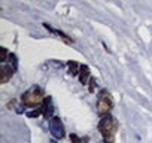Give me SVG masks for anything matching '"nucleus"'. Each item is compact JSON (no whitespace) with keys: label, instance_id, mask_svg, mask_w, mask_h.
Returning <instances> with one entry per match:
<instances>
[{"label":"nucleus","instance_id":"nucleus-1","mask_svg":"<svg viewBox=\"0 0 152 143\" xmlns=\"http://www.w3.org/2000/svg\"><path fill=\"white\" fill-rule=\"evenodd\" d=\"M99 131L106 143H113L118 131V121L113 116L106 115L99 124Z\"/></svg>","mask_w":152,"mask_h":143},{"label":"nucleus","instance_id":"nucleus-2","mask_svg":"<svg viewBox=\"0 0 152 143\" xmlns=\"http://www.w3.org/2000/svg\"><path fill=\"white\" fill-rule=\"evenodd\" d=\"M45 98V94H43V90L39 88V87H33L30 88L28 91H26L21 97V101L24 106H37L39 103H42V100Z\"/></svg>","mask_w":152,"mask_h":143},{"label":"nucleus","instance_id":"nucleus-3","mask_svg":"<svg viewBox=\"0 0 152 143\" xmlns=\"http://www.w3.org/2000/svg\"><path fill=\"white\" fill-rule=\"evenodd\" d=\"M112 107H113V98H112L110 93L102 91L99 94V98H97V112H99V115H107Z\"/></svg>","mask_w":152,"mask_h":143},{"label":"nucleus","instance_id":"nucleus-4","mask_svg":"<svg viewBox=\"0 0 152 143\" xmlns=\"http://www.w3.org/2000/svg\"><path fill=\"white\" fill-rule=\"evenodd\" d=\"M49 130L55 139H63L64 137V125L58 116L49 118Z\"/></svg>","mask_w":152,"mask_h":143},{"label":"nucleus","instance_id":"nucleus-5","mask_svg":"<svg viewBox=\"0 0 152 143\" xmlns=\"http://www.w3.org/2000/svg\"><path fill=\"white\" fill-rule=\"evenodd\" d=\"M14 75V69L11 66H5L0 69V84H6Z\"/></svg>","mask_w":152,"mask_h":143},{"label":"nucleus","instance_id":"nucleus-6","mask_svg":"<svg viewBox=\"0 0 152 143\" xmlns=\"http://www.w3.org/2000/svg\"><path fill=\"white\" fill-rule=\"evenodd\" d=\"M91 79V72H90V67L88 66H82L81 67V72H79V81L82 85H87Z\"/></svg>","mask_w":152,"mask_h":143},{"label":"nucleus","instance_id":"nucleus-7","mask_svg":"<svg viewBox=\"0 0 152 143\" xmlns=\"http://www.w3.org/2000/svg\"><path fill=\"white\" fill-rule=\"evenodd\" d=\"M43 27H45L46 30H49L51 33H54V34L60 36L61 39H64V40H66L67 43H73V40H72V39H70V37H69V36L66 34V33H63V31H60V30H55V28H52V27H51V26H49L48 23H45V24H43Z\"/></svg>","mask_w":152,"mask_h":143},{"label":"nucleus","instance_id":"nucleus-8","mask_svg":"<svg viewBox=\"0 0 152 143\" xmlns=\"http://www.w3.org/2000/svg\"><path fill=\"white\" fill-rule=\"evenodd\" d=\"M67 67H69V73L70 75H73V76H76L81 72V64L79 63H76V61H69L67 63Z\"/></svg>","mask_w":152,"mask_h":143},{"label":"nucleus","instance_id":"nucleus-9","mask_svg":"<svg viewBox=\"0 0 152 143\" xmlns=\"http://www.w3.org/2000/svg\"><path fill=\"white\" fill-rule=\"evenodd\" d=\"M40 109H42V113H43L46 118H49V116H51V113H52L54 107H52V103H51V98H49V97L45 100V104H43V107H40Z\"/></svg>","mask_w":152,"mask_h":143},{"label":"nucleus","instance_id":"nucleus-10","mask_svg":"<svg viewBox=\"0 0 152 143\" xmlns=\"http://www.w3.org/2000/svg\"><path fill=\"white\" fill-rule=\"evenodd\" d=\"M40 113H42V109H36V110L27 112V116H28V118H37Z\"/></svg>","mask_w":152,"mask_h":143},{"label":"nucleus","instance_id":"nucleus-11","mask_svg":"<svg viewBox=\"0 0 152 143\" xmlns=\"http://www.w3.org/2000/svg\"><path fill=\"white\" fill-rule=\"evenodd\" d=\"M70 140H72V143H84V140H81L76 134H72L70 136Z\"/></svg>","mask_w":152,"mask_h":143},{"label":"nucleus","instance_id":"nucleus-12","mask_svg":"<svg viewBox=\"0 0 152 143\" xmlns=\"http://www.w3.org/2000/svg\"><path fill=\"white\" fill-rule=\"evenodd\" d=\"M0 52H2V57H0V61H6V55H8V51H6V48H0Z\"/></svg>","mask_w":152,"mask_h":143},{"label":"nucleus","instance_id":"nucleus-13","mask_svg":"<svg viewBox=\"0 0 152 143\" xmlns=\"http://www.w3.org/2000/svg\"><path fill=\"white\" fill-rule=\"evenodd\" d=\"M94 85H96V81L91 78L90 79V93H94Z\"/></svg>","mask_w":152,"mask_h":143},{"label":"nucleus","instance_id":"nucleus-14","mask_svg":"<svg viewBox=\"0 0 152 143\" xmlns=\"http://www.w3.org/2000/svg\"><path fill=\"white\" fill-rule=\"evenodd\" d=\"M49 143H57V142H55V140H51V142H49Z\"/></svg>","mask_w":152,"mask_h":143}]
</instances>
